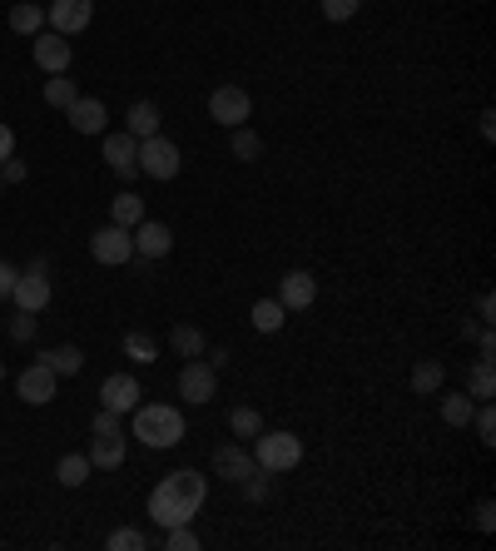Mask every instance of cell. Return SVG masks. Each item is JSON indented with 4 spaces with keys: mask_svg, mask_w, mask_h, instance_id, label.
<instances>
[{
    "mask_svg": "<svg viewBox=\"0 0 496 551\" xmlns=\"http://www.w3.org/2000/svg\"><path fill=\"white\" fill-rule=\"evenodd\" d=\"M204 497H209V482L199 477V472H169L154 492H149V522H159V527H184L199 507H204Z\"/></svg>",
    "mask_w": 496,
    "mask_h": 551,
    "instance_id": "1",
    "label": "cell"
},
{
    "mask_svg": "<svg viewBox=\"0 0 496 551\" xmlns=\"http://www.w3.org/2000/svg\"><path fill=\"white\" fill-rule=\"evenodd\" d=\"M134 437L144 447H174L184 437V413L169 408V403H149V408H134Z\"/></svg>",
    "mask_w": 496,
    "mask_h": 551,
    "instance_id": "2",
    "label": "cell"
},
{
    "mask_svg": "<svg viewBox=\"0 0 496 551\" xmlns=\"http://www.w3.org/2000/svg\"><path fill=\"white\" fill-rule=\"evenodd\" d=\"M253 462H258V472H293L298 462H303V437H293V432H258V447H253Z\"/></svg>",
    "mask_w": 496,
    "mask_h": 551,
    "instance_id": "3",
    "label": "cell"
},
{
    "mask_svg": "<svg viewBox=\"0 0 496 551\" xmlns=\"http://www.w3.org/2000/svg\"><path fill=\"white\" fill-rule=\"evenodd\" d=\"M134 164H139V174H149V179H174L179 164H184V154H179V144H169L164 135H149V139H139Z\"/></svg>",
    "mask_w": 496,
    "mask_h": 551,
    "instance_id": "4",
    "label": "cell"
},
{
    "mask_svg": "<svg viewBox=\"0 0 496 551\" xmlns=\"http://www.w3.org/2000/svg\"><path fill=\"white\" fill-rule=\"evenodd\" d=\"M214 393H219V368L204 363V358H184V368H179V398L184 403H214Z\"/></svg>",
    "mask_w": 496,
    "mask_h": 551,
    "instance_id": "5",
    "label": "cell"
},
{
    "mask_svg": "<svg viewBox=\"0 0 496 551\" xmlns=\"http://www.w3.org/2000/svg\"><path fill=\"white\" fill-rule=\"evenodd\" d=\"M248 115H253V100H248V90H239V85H219L209 95V120H219L224 130H239Z\"/></svg>",
    "mask_w": 496,
    "mask_h": 551,
    "instance_id": "6",
    "label": "cell"
},
{
    "mask_svg": "<svg viewBox=\"0 0 496 551\" xmlns=\"http://www.w3.org/2000/svg\"><path fill=\"white\" fill-rule=\"evenodd\" d=\"M35 45H30V55H35V65L45 70V75H65L70 70V35H55V30H40V35H30Z\"/></svg>",
    "mask_w": 496,
    "mask_h": 551,
    "instance_id": "7",
    "label": "cell"
},
{
    "mask_svg": "<svg viewBox=\"0 0 496 551\" xmlns=\"http://www.w3.org/2000/svg\"><path fill=\"white\" fill-rule=\"evenodd\" d=\"M90 254L115 269V264H129V259H134V239H129V229H120V224H105V229L90 234Z\"/></svg>",
    "mask_w": 496,
    "mask_h": 551,
    "instance_id": "8",
    "label": "cell"
},
{
    "mask_svg": "<svg viewBox=\"0 0 496 551\" xmlns=\"http://www.w3.org/2000/svg\"><path fill=\"white\" fill-rule=\"evenodd\" d=\"M10 298H15V308H25V313H40V308L50 303V278H45V259H35V264H30V274L15 278Z\"/></svg>",
    "mask_w": 496,
    "mask_h": 551,
    "instance_id": "9",
    "label": "cell"
},
{
    "mask_svg": "<svg viewBox=\"0 0 496 551\" xmlns=\"http://www.w3.org/2000/svg\"><path fill=\"white\" fill-rule=\"evenodd\" d=\"M45 20H50L55 35H80L95 20V0H50Z\"/></svg>",
    "mask_w": 496,
    "mask_h": 551,
    "instance_id": "10",
    "label": "cell"
},
{
    "mask_svg": "<svg viewBox=\"0 0 496 551\" xmlns=\"http://www.w3.org/2000/svg\"><path fill=\"white\" fill-rule=\"evenodd\" d=\"M129 239H134V254H144V259H164L169 249H174V234H169V224H159V219H139L134 229H129Z\"/></svg>",
    "mask_w": 496,
    "mask_h": 551,
    "instance_id": "11",
    "label": "cell"
},
{
    "mask_svg": "<svg viewBox=\"0 0 496 551\" xmlns=\"http://www.w3.org/2000/svg\"><path fill=\"white\" fill-rule=\"evenodd\" d=\"M139 383L129 378V373H110L105 383H100V408H110V413H134L139 408Z\"/></svg>",
    "mask_w": 496,
    "mask_h": 551,
    "instance_id": "12",
    "label": "cell"
},
{
    "mask_svg": "<svg viewBox=\"0 0 496 551\" xmlns=\"http://www.w3.org/2000/svg\"><path fill=\"white\" fill-rule=\"evenodd\" d=\"M313 298H318V278L308 274V269H293V274H283V283H278V303H283L288 313H303Z\"/></svg>",
    "mask_w": 496,
    "mask_h": 551,
    "instance_id": "13",
    "label": "cell"
},
{
    "mask_svg": "<svg viewBox=\"0 0 496 551\" xmlns=\"http://www.w3.org/2000/svg\"><path fill=\"white\" fill-rule=\"evenodd\" d=\"M20 398H25V403H35V408H45V403L55 398V373H50L40 358L20 373Z\"/></svg>",
    "mask_w": 496,
    "mask_h": 551,
    "instance_id": "14",
    "label": "cell"
},
{
    "mask_svg": "<svg viewBox=\"0 0 496 551\" xmlns=\"http://www.w3.org/2000/svg\"><path fill=\"white\" fill-rule=\"evenodd\" d=\"M214 472L229 477V482H244L248 472H258V462H253V452H244L239 442H224V447L214 452Z\"/></svg>",
    "mask_w": 496,
    "mask_h": 551,
    "instance_id": "15",
    "label": "cell"
},
{
    "mask_svg": "<svg viewBox=\"0 0 496 551\" xmlns=\"http://www.w3.org/2000/svg\"><path fill=\"white\" fill-rule=\"evenodd\" d=\"M134 154H139V139H134V135H110V139H105V164H110V169H115L120 179L139 174Z\"/></svg>",
    "mask_w": 496,
    "mask_h": 551,
    "instance_id": "16",
    "label": "cell"
},
{
    "mask_svg": "<svg viewBox=\"0 0 496 551\" xmlns=\"http://www.w3.org/2000/svg\"><path fill=\"white\" fill-rule=\"evenodd\" d=\"M65 115H70V125H75L80 135H100V130L110 125L105 105H100V100H85V95H80V100H75V105H70Z\"/></svg>",
    "mask_w": 496,
    "mask_h": 551,
    "instance_id": "17",
    "label": "cell"
},
{
    "mask_svg": "<svg viewBox=\"0 0 496 551\" xmlns=\"http://www.w3.org/2000/svg\"><path fill=\"white\" fill-rule=\"evenodd\" d=\"M40 363H45L55 378H75V373L85 368V353H80L75 343H65V348H45V353H40Z\"/></svg>",
    "mask_w": 496,
    "mask_h": 551,
    "instance_id": "18",
    "label": "cell"
},
{
    "mask_svg": "<svg viewBox=\"0 0 496 551\" xmlns=\"http://www.w3.org/2000/svg\"><path fill=\"white\" fill-rule=\"evenodd\" d=\"M120 462H124V432H95L90 467H120Z\"/></svg>",
    "mask_w": 496,
    "mask_h": 551,
    "instance_id": "19",
    "label": "cell"
},
{
    "mask_svg": "<svg viewBox=\"0 0 496 551\" xmlns=\"http://www.w3.org/2000/svg\"><path fill=\"white\" fill-rule=\"evenodd\" d=\"M124 135H134V139L159 135V105H149V100L129 105V115H124Z\"/></svg>",
    "mask_w": 496,
    "mask_h": 551,
    "instance_id": "20",
    "label": "cell"
},
{
    "mask_svg": "<svg viewBox=\"0 0 496 551\" xmlns=\"http://www.w3.org/2000/svg\"><path fill=\"white\" fill-rule=\"evenodd\" d=\"M248 323H253L258 333H278V328L288 323V308H283L278 298H258V303H253V313H248Z\"/></svg>",
    "mask_w": 496,
    "mask_h": 551,
    "instance_id": "21",
    "label": "cell"
},
{
    "mask_svg": "<svg viewBox=\"0 0 496 551\" xmlns=\"http://www.w3.org/2000/svg\"><path fill=\"white\" fill-rule=\"evenodd\" d=\"M10 30H15V35H40V30H45V10L30 5V0H20V5L10 10Z\"/></svg>",
    "mask_w": 496,
    "mask_h": 551,
    "instance_id": "22",
    "label": "cell"
},
{
    "mask_svg": "<svg viewBox=\"0 0 496 551\" xmlns=\"http://www.w3.org/2000/svg\"><path fill=\"white\" fill-rule=\"evenodd\" d=\"M75 100H80V90H75L70 70H65V75H50V80H45V105H55V110H70Z\"/></svg>",
    "mask_w": 496,
    "mask_h": 551,
    "instance_id": "23",
    "label": "cell"
},
{
    "mask_svg": "<svg viewBox=\"0 0 496 551\" xmlns=\"http://www.w3.org/2000/svg\"><path fill=\"white\" fill-rule=\"evenodd\" d=\"M169 343H174L179 358H204V333H199L194 323H179V328L169 333Z\"/></svg>",
    "mask_w": 496,
    "mask_h": 551,
    "instance_id": "24",
    "label": "cell"
},
{
    "mask_svg": "<svg viewBox=\"0 0 496 551\" xmlns=\"http://www.w3.org/2000/svg\"><path fill=\"white\" fill-rule=\"evenodd\" d=\"M442 378H447V368H442L437 358H422V363L412 368V393H437Z\"/></svg>",
    "mask_w": 496,
    "mask_h": 551,
    "instance_id": "25",
    "label": "cell"
},
{
    "mask_svg": "<svg viewBox=\"0 0 496 551\" xmlns=\"http://www.w3.org/2000/svg\"><path fill=\"white\" fill-rule=\"evenodd\" d=\"M55 477H60L65 487H80V482L90 477V457H85V452H65L60 467H55Z\"/></svg>",
    "mask_w": 496,
    "mask_h": 551,
    "instance_id": "26",
    "label": "cell"
},
{
    "mask_svg": "<svg viewBox=\"0 0 496 551\" xmlns=\"http://www.w3.org/2000/svg\"><path fill=\"white\" fill-rule=\"evenodd\" d=\"M139 219H144V199H139V194H120V199H115V209H110V224L134 229Z\"/></svg>",
    "mask_w": 496,
    "mask_h": 551,
    "instance_id": "27",
    "label": "cell"
},
{
    "mask_svg": "<svg viewBox=\"0 0 496 551\" xmlns=\"http://www.w3.org/2000/svg\"><path fill=\"white\" fill-rule=\"evenodd\" d=\"M472 413H477V403H472L467 393L442 398V422H447V427H467V422H472Z\"/></svg>",
    "mask_w": 496,
    "mask_h": 551,
    "instance_id": "28",
    "label": "cell"
},
{
    "mask_svg": "<svg viewBox=\"0 0 496 551\" xmlns=\"http://www.w3.org/2000/svg\"><path fill=\"white\" fill-rule=\"evenodd\" d=\"M492 393H496V368H492V358L482 353V363L472 368V398H482V403H492Z\"/></svg>",
    "mask_w": 496,
    "mask_h": 551,
    "instance_id": "29",
    "label": "cell"
},
{
    "mask_svg": "<svg viewBox=\"0 0 496 551\" xmlns=\"http://www.w3.org/2000/svg\"><path fill=\"white\" fill-rule=\"evenodd\" d=\"M154 338H144V333H124V358H134V363H154Z\"/></svg>",
    "mask_w": 496,
    "mask_h": 551,
    "instance_id": "30",
    "label": "cell"
},
{
    "mask_svg": "<svg viewBox=\"0 0 496 551\" xmlns=\"http://www.w3.org/2000/svg\"><path fill=\"white\" fill-rule=\"evenodd\" d=\"M229 149H234V159H258V154H263V139L239 125V130H234V139H229Z\"/></svg>",
    "mask_w": 496,
    "mask_h": 551,
    "instance_id": "31",
    "label": "cell"
},
{
    "mask_svg": "<svg viewBox=\"0 0 496 551\" xmlns=\"http://www.w3.org/2000/svg\"><path fill=\"white\" fill-rule=\"evenodd\" d=\"M229 427H234L239 437H258V432H263V417L253 413V408H234V413H229Z\"/></svg>",
    "mask_w": 496,
    "mask_h": 551,
    "instance_id": "32",
    "label": "cell"
},
{
    "mask_svg": "<svg viewBox=\"0 0 496 551\" xmlns=\"http://www.w3.org/2000/svg\"><path fill=\"white\" fill-rule=\"evenodd\" d=\"M144 547H149V537H144V532H134V527L110 532V551H144Z\"/></svg>",
    "mask_w": 496,
    "mask_h": 551,
    "instance_id": "33",
    "label": "cell"
},
{
    "mask_svg": "<svg viewBox=\"0 0 496 551\" xmlns=\"http://www.w3.org/2000/svg\"><path fill=\"white\" fill-rule=\"evenodd\" d=\"M164 547H169V551H199V537H194V532H189V522H184V527H169Z\"/></svg>",
    "mask_w": 496,
    "mask_h": 551,
    "instance_id": "34",
    "label": "cell"
},
{
    "mask_svg": "<svg viewBox=\"0 0 496 551\" xmlns=\"http://www.w3.org/2000/svg\"><path fill=\"white\" fill-rule=\"evenodd\" d=\"M472 422H477V437L492 447V442H496V408H492V403H487L482 413H472Z\"/></svg>",
    "mask_w": 496,
    "mask_h": 551,
    "instance_id": "35",
    "label": "cell"
},
{
    "mask_svg": "<svg viewBox=\"0 0 496 551\" xmlns=\"http://www.w3.org/2000/svg\"><path fill=\"white\" fill-rule=\"evenodd\" d=\"M358 5H363V0H323V15H328V20H353Z\"/></svg>",
    "mask_w": 496,
    "mask_h": 551,
    "instance_id": "36",
    "label": "cell"
},
{
    "mask_svg": "<svg viewBox=\"0 0 496 551\" xmlns=\"http://www.w3.org/2000/svg\"><path fill=\"white\" fill-rule=\"evenodd\" d=\"M30 333H35V313H25V308H20V313L10 318V338H15V343H25Z\"/></svg>",
    "mask_w": 496,
    "mask_h": 551,
    "instance_id": "37",
    "label": "cell"
},
{
    "mask_svg": "<svg viewBox=\"0 0 496 551\" xmlns=\"http://www.w3.org/2000/svg\"><path fill=\"white\" fill-rule=\"evenodd\" d=\"M0 179H5V184H20V179H25V164H20V159H5V164H0Z\"/></svg>",
    "mask_w": 496,
    "mask_h": 551,
    "instance_id": "38",
    "label": "cell"
},
{
    "mask_svg": "<svg viewBox=\"0 0 496 551\" xmlns=\"http://www.w3.org/2000/svg\"><path fill=\"white\" fill-rule=\"evenodd\" d=\"M244 492H248V502H263V492H268V487H263V477H258V472H248Z\"/></svg>",
    "mask_w": 496,
    "mask_h": 551,
    "instance_id": "39",
    "label": "cell"
},
{
    "mask_svg": "<svg viewBox=\"0 0 496 551\" xmlns=\"http://www.w3.org/2000/svg\"><path fill=\"white\" fill-rule=\"evenodd\" d=\"M10 154H15V130H10V125H0V164H5Z\"/></svg>",
    "mask_w": 496,
    "mask_h": 551,
    "instance_id": "40",
    "label": "cell"
},
{
    "mask_svg": "<svg viewBox=\"0 0 496 551\" xmlns=\"http://www.w3.org/2000/svg\"><path fill=\"white\" fill-rule=\"evenodd\" d=\"M477 527H482V532H492V527H496V512H492V502H482V507H477Z\"/></svg>",
    "mask_w": 496,
    "mask_h": 551,
    "instance_id": "41",
    "label": "cell"
},
{
    "mask_svg": "<svg viewBox=\"0 0 496 551\" xmlns=\"http://www.w3.org/2000/svg\"><path fill=\"white\" fill-rule=\"evenodd\" d=\"M15 269H10V264H0V298H10V288H15Z\"/></svg>",
    "mask_w": 496,
    "mask_h": 551,
    "instance_id": "42",
    "label": "cell"
},
{
    "mask_svg": "<svg viewBox=\"0 0 496 551\" xmlns=\"http://www.w3.org/2000/svg\"><path fill=\"white\" fill-rule=\"evenodd\" d=\"M0 378H5V363H0Z\"/></svg>",
    "mask_w": 496,
    "mask_h": 551,
    "instance_id": "43",
    "label": "cell"
},
{
    "mask_svg": "<svg viewBox=\"0 0 496 551\" xmlns=\"http://www.w3.org/2000/svg\"><path fill=\"white\" fill-rule=\"evenodd\" d=\"M0 189H5V179H0Z\"/></svg>",
    "mask_w": 496,
    "mask_h": 551,
    "instance_id": "44",
    "label": "cell"
}]
</instances>
